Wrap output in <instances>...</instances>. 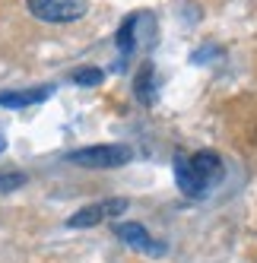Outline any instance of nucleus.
<instances>
[{"instance_id": "obj_1", "label": "nucleus", "mask_w": 257, "mask_h": 263, "mask_svg": "<svg viewBox=\"0 0 257 263\" xmlns=\"http://www.w3.org/2000/svg\"><path fill=\"white\" fill-rule=\"evenodd\" d=\"M219 178H223V159L210 149H200L194 156H175V181L185 197H204Z\"/></svg>"}, {"instance_id": "obj_2", "label": "nucleus", "mask_w": 257, "mask_h": 263, "mask_svg": "<svg viewBox=\"0 0 257 263\" xmlns=\"http://www.w3.org/2000/svg\"><path fill=\"white\" fill-rule=\"evenodd\" d=\"M134 159V149L127 143H102V146H86L70 153L67 162L80 165V168H121Z\"/></svg>"}, {"instance_id": "obj_3", "label": "nucleus", "mask_w": 257, "mask_h": 263, "mask_svg": "<svg viewBox=\"0 0 257 263\" xmlns=\"http://www.w3.org/2000/svg\"><path fill=\"white\" fill-rule=\"evenodd\" d=\"M29 4V13L42 23H77L86 16L89 10V0H26Z\"/></svg>"}, {"instance_id": "obj_4", "label": "nucleus", "mask_w": 257, "mask_h": 263, "mask_svg": "<svg viewBox=\"0 0 257 263\" xmlns=\"http://www.w3.org/2000/svg\"><path fill=\"white\" fill-rule=\"evenodd\" d=\"M115 235L124 244H131L134 251H143V254H150V257H162L165 254V244L153 241L150 232H146L140 222H121V225H115Z\"/></svg>"}, {"instance_id": "obj_5", "label": "nucleus", "mask_w": 257, "mask_h": 263, "mask_svg": "<svg viewBox=\"0 0 257 263\" xmlns=\"http://www.w3.org/2000/svg\"><path fill=\"white\" fill-rule=\"evenodd\" d=\"M51 96V89H23V92H4L0 96V105L4 108H29V105H39Z\"/></svg>"}, {"instance_id": "obj_6", "label": "nucleus", "mask_w": 257, "mask_h": 263, "mask_svg": "<svg viewBox=\"0 0 257 263\" xmlns=\"http://www.w3.org/2000/svg\"><path fill=\"white\" fill-rule=\"evenodd\" d=\"M102 219H105V206L93 203V206H83L80 213H73L67 219V225H70V229H93V225H99Z\"/></svg>"}, {"instance_id": "obj_7", "label": "nucleus", "mask_w": 257, "mask_h": 263, "mask_svg": "<svg viewBox=\"0 0 257 263\" xmlns=\"http://www.w3.org/2000/svg\"><path fill=\"white\" fill-rule=\"evenodd\" d=\"M137 23H140V16H127V20L121 23V29H118V35H115L121 58H131L134 54V29H137Z\"/></svg>"}, {"instance_id": "obj_8", "label": "nucleus", "mask_w": 257, "mask_h": 263, "mask_svg": "<svg viewBox=\"0 0 257 263\" xmlns=\"http://www.w3.org/2000/svg\"><path fill=\"white\" fill-rule=\"evenodd\" d=\"M137 96L146 105L153 102V64H143V70L137 73Z\"/></svg>"}, {"instance_id": "obj_9", "label": "nucleus", "mask_w": 257, "mask_h": 263, "mask_svg": "<svg viewBox=\"0 0 257 263\" xmlns=\"http://www.w3.org/2000/svg\"><path fill=\"white\" fill-rule=\"evenodd\" d=\"M73 83H77V86H99L102 80H105V73L99 70V67H80V70H73V77H70Z\"/></svg>"}, {"instance_id": "obj_10", "label": "nucleus", "mask_w": 257, "mask_h": 263, "mask_svg": "<svg viewBox=\"0 0 257 263\" xmlns=\"http://www.w3.org/2000/svg\"><path fill=\"white\" fill-rule=\"evenodd\" d=\"M26 184V175L23 172H0V194L7 191H16V187Z\"/></svg>"}, {"instance_id": "obj_11", "label": "nucleus", "mask_w": 257, "mask_h": 263, "mask_svg": "<svg viewBox=\"0 0 257 263\" xmlns=\"http://www.w3.org/2000/svg\"><path fill=\"white\" fill-rule=\"evenodd\" d=\"M4 149H7V137H4V134H0V153H4Z\"/></svg>"}]
</instances>
